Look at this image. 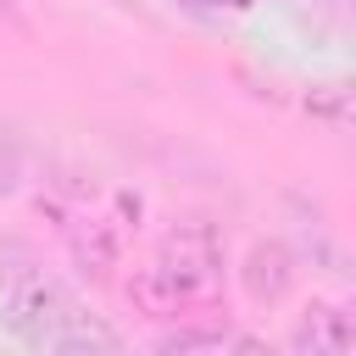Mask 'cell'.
<instances>
[{
    "label": "cell",
    "mask_w": 356,
    "mask_h": 356,
    "mask_svg": "<svg viewBox=\"0 0 356 356\" xmlns=\"http://www.w3.org/2000/svg\"><path fill=\"white\" fill-rule=\"evenodd\" d=\"M156 273H161V284L172 289L178 306L211 295L217 278H222L217 228H211V222H184V228H172V234L161 239V250H156Z\"/></svg>",
    "instance_id": "obj_1"
},
{
    "label": "cell",
    "mask_w": 356,
    "mask_h": 356,
    "mask_svg": "<svg viewBox=\"0 0 356 356\" xmlns=\"http://www.w3.org/2000/svg\"><path fill=\"white\" fill-rule=\"evenodd\" d=\"M72 306H78V300H72L56 278L33 273V278H22V284L11 289V300H6V323H11V334H17L22 345L50 350V339H56V328L67 323Z\"/></svg>",
    "instance_id": "obj_2"
},
{
    "label": "cell",
    "mask_w": 356,
    "mask_h": 356,
    "mask_svg": "<svg viewBox=\"0 0 356 356\" xmlns=\"http://www.w3.org/2000/svg\"><path fill=\"white\" fill-rule=\"evenodd\" d=\"M289 345L306 350V356H345V350H356V317L345 306H334V300H312L300 312Z\"/></svg>",
    "instance_id": "obj_3"
},
{
    "label": "cell",
    "mask_w": 356,
    "mask_h": 356,
    "mask_svg": "<svg viewBox=\"0 0 356 356\" xmlns=\"http://www.w3.org/2000/svg\"><path fill=\"white\" fill-rule=\"evenodd\" d=\"M239 284H245V295H250L256 306H273V300H284L289 284H295V256H289L278 239H256V245L245 250Z\"/></svg>",
    "instance_id": "obj_4"
},
{
    "label": "cell",
    "mask_w": 356,
    "mask_h": 356,
    "mask_svg": "<svg viewBox=\"0 0 356 356\" xmlns=\"http://www.w3.org/2000/svg\"><path fill=\"white\" fill-rule=\"evenodd\" d=\"M72 261H78L83 273L106 278V273L117 267V234H111V222H100V217L72 222Z\"/></svg>",
    "instance_id": "obj_5"
},
{
    "label": "cell",
    "mask_w": 356,
    "mask_h": 356,
    "mask_svg": "<svg viewBox=\"0 0 356 356\" xmlns=\"http://www.w3.org/2000/svg\"><path fill=\"white\" fill-rule=\"evenodd\" d=\"M122 339L100 323V317H89L83 306H72L67 312V323L56 328V339H50V350H117Z\"/></svg>",
    "instance_id": "obj_6"
},
{
    "label": "cell",
    "mask_w": 356,
    "mask_h": 356,
    "mask_svg": "<svg viewBox=\"0 0 356 356\" xmlns=\"http://www.w3.org/2000/svg\"><path fill=\"white\" fill-rule=\"evenodd\" d=\"M128 295H134V300H139L150 317H167V312H178V300H172V289L161 284V273H156V267H145V273L128 284Z\"/></svg>",
    "instance_id": "obj_7"
},
{
    "label": "cell",
    "mask_w": 356,
    "mask_h": 356,
    "mask_svg": "<svg viewBox=\"0 0 356 356\" xmlns=\"http://www.w3.org/2000/svg\"><path fill=\"white\" fill-rule=\"evenodd\" d=\"M228 334L222 328H178V334H161V350H222Z\"/></svg>",
    "instance_id": "obj_8"
}]
</instances>
